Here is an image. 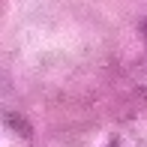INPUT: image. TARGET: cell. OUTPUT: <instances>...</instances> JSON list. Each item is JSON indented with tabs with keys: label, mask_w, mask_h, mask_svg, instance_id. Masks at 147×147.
Returning a JSON list of instances; mask_svg holds the SVG:
<instances>
[]
</instances>
